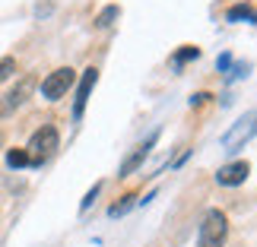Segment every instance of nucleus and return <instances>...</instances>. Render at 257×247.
<instances>
[{
	"label": "nucleus",
	"instance_id": "9d476101",
	"mask_svg": "<svg viewBox=\"0 0 257 247\" xmlns=\"http://www.w3.org/2000/svg\"><path fill=\"white\" fill-rule=\"evenodd\" d=\"M134 206H137V196H134V193H127V196H121V203H114L111 209H108V215H111V219H117V215L131 212Z\"/></svg>",
	"mask_w": 257,
	"mask_h": 247
},
{
	"label": "nucleus",
	"instance_id": "0eeeda50",
	"mask_svg": "<svg viewBox=\"0 0 257 247\" xmlns=\"http://www.w3.org/2000/svg\"><path fill=\"white\" fill-rule=\"evenodd\" d=\"M248 174H251L248 162H229V165H222L219 171H216V184L219 187H238V184L248 181Z\"/></svg>",
	"mask_w": 257,
	"mask_h": 247
},
{
	"label": "nucleus",
	"instance_id": "6e6552de",
	"mask_svg": "<svg viewBox=\"0 0 257 247\" xmlns=\"http://www.w3.org/2000/svg\"><path fill=\"white\" fill-rule=\"evenodd\" d=\"M98 83V70L95 67H89V70L83 73V80H80V89H76V102H73V117L80 121L83 111H86V105H89V95H92V89Z\"/></svg>",
	"mask_w": 257,
	"mask_h": 247
},
{
	"label": "nucleus",
	"instance_id": "1a4fd4ad",
	"mask_svg": "<svg viewBox=\"0 0 257 247\" xmlns=\"http://www.w3.org/2000/svg\"><path fill=\"white\" fill-rule=\"evenodd\" d=\"M225 19H229V23H257V10L248 7V4H238L225 13Z\"/></svg>",
	"mask_w": 257,
	"mask_h": 247
},
{
	"label": "nucleus",
	"instance_id": "39448f33",
	"mask_svg": "<svg viewBox=\"0 0 257 247\" xmlns=\"http://www.w3.org/2000/svg\"><path fill=\"white\" fill-rule=\"evenodd\" d=\"M156 140H159V130H153V133L146 136V140H143L140 146H134V152L124 159V165H121V174H117V177H127V174H134L137 168H140V165L146 162V155H150V149L156 146Z\"/></svg>",
	"mask_w": 257,
	"mask_h": 247
},
{
	"label": "nucleus",
	"instance_id": "20e7f679",
	"mask_svg": "<svg viewBox=\"0 0 257 247\" xmlns=\"http://www.w3.org/2000/svg\"><path fill=\"white\" fill-rule=\"evenodd\" d=\"M70 86H73V70H70V67H61V70H54V73L45 76L42 95L48 98V102H57V98L67 95V89H70Z\"/></svg>",
	"mask_w": 257,
	"mask_h": 247
},
{
	"label": "nucleus",
	"instance_id": "9b49d317",
	"mask_svg": "<svg viewBox=\"0 0 257 247\" xmlns=\"http://www.w3.org/2000/svg\"><path fill=\"white\" fill-rule=\"evenodd\" d=\"M117 16H121V10H117V7L111 4V7H105V10H102V13H98V16H95V26H98V29H108V26H111V23H114V19H117Z\"/></svg>",
	"mask_w": 257,
	"mask_h": 247
},
{
	"label": "nucleus",
	"instance_id": "ddd939ff",
	"mask_svg": "<svg viewBox=\"0 0 257 247\" xmlns=\"http://www.w3.org/2000/svg\"><path fill=\"white\" fill-rule=\"evenodd\" d=\"M197 57H200V48H184V51H178V54L172 57V64L181 67V64H187V61H197Z\"/></svg>",
	"mask_w": 257,
	"mask_h": 247
},
{
	"label": "nucleus",
	"instance_id": "f257e3e1",
	"mask_svg": "<svg viewBox=\"0 0 257 247\" xmlns=\"http://www.w3.org/2000/svg\"><path fill=\"white\" fill-rule=\"evenodd\" d=\"M257 136V111H244L238 121H235L229 130L222 133V152H229V155H235V152H241L244 146H248L251 140Z\"/></svg>",
	"mask_w": 257,
	"mask_h": 247
},
{
	"label": "nucleus",
	"instance_id": "4468645a",
	"mask_svg": "<svg viewBox=\"0 0 257 247\" xmlns=\"http://www.w3.org/2000/svg\"><path fill=\"white\" fill-rule=\"evenodd\" d=\"M13 73H16V61H13V57H4V61H0V83L10 80Z\"/></svg>",
	"mask_w": 257,
	"mask_h": 247
},
{
	"label": "nucleus",
	"instance_id": "dca6fc26",
	"mask_svg": "<svg viewBox=\"0 0 257 247\" xmlns=\"http://www.w3.org/2000/svg\"><path fill=\"white\" fill-rule=\"evenodd\" d=\"M0 146H4V133H0Z\"/></svg>",
	"mask_w": 257,
	"mask_h": 247
},
{
	"label": "nucleus",
	"instance_id": "f8f14e48",
	"mask_svg": "<svg viewBox=\"0 0 257 247\" xmlns=\"http://www.w3.org/2000/svg\"><path fill=\"white\" fill-rule=\"evenodd\" d=\"M7 165H10V168H26V165H29L26 149H10V152H7Z\"/></svg>",
	"mask_w": 257,
	"mask_h": 247
},
{
	"label": "nucleus",
	"instance_id": "f03ea898",
	"mask_svg": "<svg viewBox=\"0 0 257 247\" xmlns=\"http://www.w3.org/2000/svg\"><path fill=\"white\" fill-rule=\"evenodd\" d=\"M57 146H61V136H57V130L51 124H45L42 130H35L32 133V140H29L26 146V155H29V165H45L51 155L57 152Z\"/></svg>",
	"mask_w": 257,
	"mask_h": 247
},
{
	"label": "nucleus",
	"instance_id": "423d86ee",
	"mask_svg": "<svg viewBox=\"0 0 257 247\" xmlns=\"http://www.w3.org/2000/svg\"><path fill=\"white\" fill-rule=\"evenodd\" d=\"M32 86H35L32 80H19L13 89H10V92L0 98V117H4V114H13L19 105H26V98L32 95Z\"/></svg>",
	"mask_w": 257,
	"mask_h": 247
},
{
	"label": "nucleus",
	"instance_id": "2eb2a0df",
	"mask_svg": "<svg viewBox=\"0 0 257 247\" xmlns=\"http://www.w3.org/2000/svg\"><path fill=\"white\" fill-rule=\"evenodd\" d=\"M98 190H102V184H95V187H92V190H89V193L83 196V203H80V212H86V209H89V206H92V200H95V196H98Z\"/></svg>",
	"mask_w": 257,
	"mask_h": 247
},
{
	"label": "nucleus",
	"instance_id": "7ed1b4c3",
	"mask_svg": "<svg viewBox=\"0 0 257 247\" xmlns=\"http://www.w3.org/2000/svg\"><path fill=\"white\" fill-rule=\"evenodd\" d=\"M229 238V219L219 209H210L200 222V234H197V247H225Z\"/></svg>",
	"mask_w": 257,
	"mask_h": 247
}]
</instances>
